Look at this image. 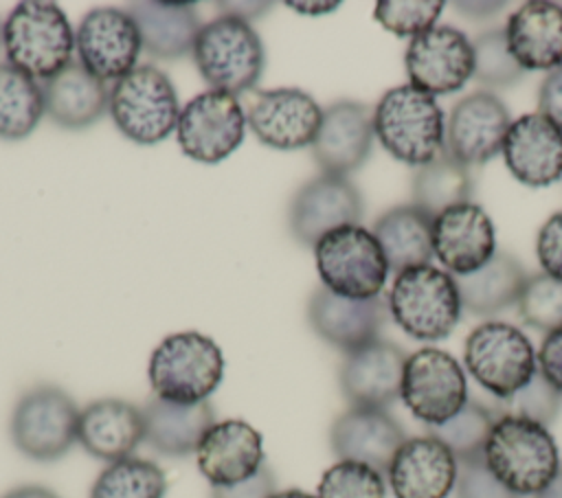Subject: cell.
<instances>
[{
    "label": "cell",
    "mask_w": 562,
    "mask_h": 498,
    "mask_svg": "<svg viewBox=\"0 0 562 498\" xmlns=\"http://www.w3.org/2000/svg\"><path fill=\"white\" fill-rule=\"evenodd\" d=\"M540 114L551 118L562 129V64L542 79L538 90Z\"/></svg>",
    "instance_id": "bcb514c9"
},
{
    "label": "cell",
    "mask_w": 562,
    "mask_h": 498,
    "mask_svg": "<svg viewBox=\"0 0 562 498\" xmlns=\"http://www.w3.org/2000/svg\"><path fill=\"white\" fill-rule=\"evenodd\" d=\"M538 369L542 377L562 393V327L549 331L538 351Z\"/></svg>",
    "instance_id": "f6af8a7d"
},
{
    "label": "cell",
    "mask_w": 562,
    "mask_h": 498,
    "mask_svg": "<svg viewBox=\"0 0 562 498\" xmlns=\"http://www.w3.org/2000/svg\"><path fill=\"white\" fill-rule=\"evenodd\" d=\"M454 487L457 498H518L490 474L483 459L459 463Z\"/></svg>",
    "instance_id": "b9f144b4"
},
{
    "label": "cell",
    "mask_w": 562,
    "mask_h": 498,
    "mask_svg": "<svg viewBox=\"0 0 562 498\" xmlns=\"http://www.w3.org/2000/svg\"><path fill=\"white\" fill-rule=\"evenodd\" d=\"M373 110L358 101H336L323 110L312 154L323 173L342 176L362 167L373 145Z\"/></svg>",
    "instance_id": "ac0fdd59"
},
{
    "label": "cell",
    "mask_w": 562,
    "mask_h": 498,
    "mask_svg": "<svg viewBox=\"0 0 562 498\" xmlns=\"http://www.w3.org/2000/svg\"><path fill=\"white\" fill-rule=\"evenodd\" d=\"M536 252L544 274L562 281V211L551 215L542 224L536 241Z\"/></svg>",
    "instance_id": "7bdbcfd3"
},
{
    "label": "cell",
    "mask_w": 562,
    "mask_h": 498,
    "mask_svg": "<svg viewBox=\"0 0 562 498\" xmlns=\"http://www.w3.org/2000/svg\"><path fill=\"white\" fill-rule=\"evenodd\" d=\"M509 53L525 70H553L562 64V4L531 0L507 20Z\"/></svg>",
    "instance_id": "4316f807"
},
{
    "label": "cell",
    "mask_w": 562,
    "mask_h": 498,
    "mask_svg": "<svg viewBox=\"0 0 562 498\" xmlns=\"http://www.w3.org/2000/svg\"><path fill=\"white\" fill-rule=\"evenodd\" d=\"M501 415H514L540 426H549L562 410V393H558L540 371L512 397L501 399ZM498 415V417H501Z\"/></svg>",
    "instance_id": "ab89813d"
},
{
    "label": "cell",
    "mask_w": 562,
    "mask_h": 498,
    "mask_svg": "<svg viewBox=\"0 0 562 498\" xmlns=\"http://www.w3.org/2000/svg\"><path fill=\"white\" fill-rule=\"evenodd\" d=\"M44 114L42 83L11 64H0V138H26Z\"/></svg>",
    "instance_id": "836d02e7"
},
{
    "label": "cell",
    "mask_w": 562,
    "mask_h": 498,
    "mask_svg": "<svg viewBox=\"0 0 562 498\" xmlns=\"http://www.w3.org/2000/svg\"><path fill=\"white\" fill-rule=\"evenodd\" d=\"M536 498H562V465L558 474L551 478V483L540 494H536Z\"/></svg>",
    "instance_id": "f907efd6"
},
{
    "label": "cell",
    "mask_w": 562,
    "mask_h": 498,
    "mask_svg": "<svg viewBox=\"0 0 562 498\" xmlns=\"http://www.w3.org/2000/svg\"><path fill=\"white\" fill-rule=\"evenodd\" d=\"M386 483L382 474L364 463L338 461L325 469L316 498H384Z\"/></svg>",
    "instance_id": "f35d334b"
},
{
    "label": "cell",
    "mask_w": 562,
    "mask_h": 498,
    "mask_svg": "<svg viewBox=\"0 0 562 498\" xmlns=\"http://www.w3.org/2000/svg\"><path fill=\"white\" fill-rule=\"evenodd\" d=\"M457 474L454 454L430 434L406 439L386 472L395 498H446Z\"/></svg>",
    "instance_id": "7402d4cb"
},
{
    "label": "cell",
    "mask_w": 562,
    "mask_h": 498,
    "mask_svg": "<svg viewBox=\"0 0 562 498\" xmlns=\"http://www.w3.org/2000/svg\"><path fill=\"white\" fill-rule=\"evenodd\" d=\"M147 375L156 397L173 404H200L220 386L224 355L204 333H171L154 349Z\"/></svg>",
    "instance_id": "5b68a950"
},
{
    "label": "cell",
    "mask_w": 562,
    "mask_h": 498,
    "mask_svg": "<svg viewBox=\"0 0 562 498\" xmlns=\"http://www.w3.org/2000/svg\"><path fill=\"white\" fill-rule=\"evenodd\" d=\"M79 412L66 391L35 386L13 408L11 439L33 461H57L77 441Z\"/></svg>",
    "instance_id": "30bf717a"
},
{
    "label": "cell",
    "mask_w": 562,
    "mask_h": 498,
    "mask_svg": "<svg viewBox=\"0 0 562 498\" xmlns=\"http://www.w3.org/2000/svg\"><path fill=\"white\" fill-rule=\"evenodd\" d=\"M143 48L134 18L123 9L88 11L75 31L79 64L101 81H119L136 68Z\"/></svg>",
    "instance_id": "4fadbf2b"
},
{
    "label": "cell",
    "mask_w": 562,
    "mask_h": 498,
    "mask_svg": "<svg viewBox=\"0 0 562 498\" xmlns=\"http://www.w3.org/2000/svg\"><path fill=\"white\" fill-rule=\"evenodd\" d=\"M509 125V110L496 94L472 92L452 105L443 149L465 167L483 165L501 154Z\"/></svg>",
    "instance_id": "e0dca14e"
},
{
    "label": "cell",
    "mask_w": 562,
    "mask_h": 498,
    "mask_svg": "<svg viewBox=\"0 0 562 498\" xmlns=\"http://www.w3.org/2000/svg\"><path fill=\"white\" fill-rule=\"evenodd\" d=\"M406 353L389 342L373 340L345 355L340 364V391L353 408H386L402 391Z\"/></svg>",
    "instance_id": "d6986e66"
},
{
    "label": "cell",
    "mask_w": 562,
    "mask_h": 498,
    "mask_svg": "<svg viewBox=\"0 0 562 498\" xmlns=\"http://www.w3.org/2000/svg\"><path fill=\"white\" fill-rule=\"evenodd\" d=\"M404 64L413 88L432 97L450 94L474 75V48L459 29L435 24L411 37Z\"/></svg>",
    "instance_id": "5bb4252c"
},
{
    "label": "cell",
    "mask_w": 562,
    "mask_h": 498,
    "mask_svg": "<svg viewBox=\"0 0 562 498\" xmlns=\"http://www.w3.org/2000/svg\"><path fill=\"white\" fill-rule=\"evenodd\" d=\"M193 61L211 90L239 94L257 86L266 53L257 31L237 15H220L200 26Z\"/></svg>",
    "instance_id": "277c9868"
},
{
    "label": "cell",
    "mask_w": 562,
    "mask_h": 498,
    "mask_svg": "<svg viewBox=\"0 0 562 498\" xmlns=\"http://www.w3.org/2000/svg\"><path fill=\"white\" fill-rule=\"evenodd\" d=\"M400 397L428 428L439 426L465 406V375L450 353L426 347L406 358Z\"/></svg>",
    "instance_id": "7c38bea8"
},
{
    "label": "cell",
    "mask_w": 562,
    "mask_h": 498,
    "mask_svg": "<svg viewBox=\"0 0 562 498\" xmlns=\"http://www.w3.org/2000/svg\"><path fill=\"white\" fill-rule=\"evenodd\" d=\"M461 309L454 276L430 263L400 272L389 292L393 320L415 340L432 342L450 336Z\"/></svg>",
    "instance_id": "8992f818"
},
{
    "label": "cell",
    "mask_w": 562,
    "mask_h": 498,
    "mask_svg": "<svg viewBox=\"0 0 562 498\" xmlns=\"http://www.w3.org/2000/svg\"><path fill=\"white\" fill-rule=\"evenodd\" d=\"M461 305L476 316L498 314L518 301L527 281L522 265L507 252H496L479 270L454 276Z\"/></svg>",
    "instance_id": "1f68e13d"
},
{
    "label": "cell",
    "mask_w": 562,
    "mask_h": 498,
    "mask_svg": "<svg viewBox=\"0 0 562 498\" xmlns=\"http://www.w3.org/2000/svg\"><path fill=\"white\" fill-rule=\"evenodd\" d=\"M503 7H505V2H454V9L461 15L472 18V20L496 15Z\"/></svg>",
    "instance_id": "7dc6e473"
},
{
    "label": "cell",
    "mask_w": 562,
    "mask_h": 498,
    "mask_svg": "<svg viewBox=\"0 0 562 498\" xmlns=\"http://www.w3.org/2000/svg\"><path fill=\"white\" fill-rule=\"evenodd\" d=\"M312 329L331 347L351 353L373 340H378L380 327L386 318V305L375 298H345L327 287H318L307 307Z\"/></svg>",
    "instance_id": "d4e9b609"
},
{
    "label": "cell",
    "mask_w": 562,
    "mask_h": 498,
    "mask_svg": "<svg viewBox=\"0 0 562 498\" xmlns=\"http://www.w3.org/2000/svg\"><path fill=\"white\" fill-rule=\"evenodd\" d=\"M77 441L81 448L108 463L132 456L145 441L143 410L123 399H97L79 412Z\"/></svg>",
    "instance_id": "484cf974"
},
{
    "label": "cell",
    "mask_w": 562,
    "mask_h": 498,
    "mask_svg": "<svg viewBox=\"0 0 562 498\" xmlns=\"http://www.w3.org/2000/svg\"><path fill=\"white\" fill-rule=\"evenodd\" d=\"M516 305L520 320L538 331L562 327V281L544 272L529 276Z\"/></svg>",
    "instance_id": "74e56055"
},
{
    "label": "cell",
    "mask_w": 562,
    "mask_h": 498,
    "mask_svg": "<svg viewBox=\"0 0 562 498\" xmlns=\"http://www.w3.org/2000/svg\"><path fill=\"white\" fill-rule=\"evenodd\" d=\"M373 132L393 158L413 167L430 162L446 145L439 103L411 83L382 94L373 110Z\"/></svg>",
    "instance_id": "3957f363"
},
{
    "label": "cell",
    "mask_w": 562,
    "mask_h": 498,
    "mask_svg": "<svg viewBox=\"0 0 562 498\" xmlns=\"http://www.w3.org/2000/svg\"><path fill=\"white\" fill-rule=\"evenodd\" d=\"M288 7L299 9L301 13H329L334 9H338V2H288Z\"/></svg>",
    "instance_id": "681fc988"
},
{
    "label": "cell",
    "mask_w": 562,
    "mask_h": 498,
    "mask_svg": "<svg viewBox=\"0 0 562 498\" xmlns=\"http://www.w3.org/2000/svg\"><path fill=\"white\" fill-rule=\"evenodd\" d=\"M406 441L402 426L384 408H349L336 417L329 443L340 461L364 463L380 474L389 472L395 452Z\"/></svg>",
    "instance_id": "603a6c76"
},
{
    "label": "cell",
    "mask_w": 562,
    "mask_h": 498,
    "mask_svg": "<svg viewBox=\"0 0 562 498\" xmlns=\"http://www.w3.org/2000/svg\"><path fill=\"white\" fill-rule=\"evenodd\" d=\"M472 186L470 169L443 149L437 158L415 171L413 204L435 219L446 208L470 202Z\"/></svg>",
    "instance_id": "d6a6232c"
},
{
    "label": "cell",
    "mask_w": 562,
    "mask_h": 498,
    "mask_svg": "<svg viewBox=\"0 0 562 498\" xmlns=\"http://www.w3.org/2000/svg\"><path fill=\"white\" fill-rule=\"evenodd\" d=\"M44 107L53 123L66 129H83L99 121L110 105L105 83L90 75L79 59L44 81Z\"/></svg>",
    "instance_id": "83f0119b"
},
{
    "label": "cell",
    "mask_w": 562,
    "mask_h": 498,
    "mask_svg": "<svg viewBox=\"0 0 562 498\" xmlns=\"http://www.w3.org/2000/svg\"><path fill=\"white\" fill-rule=\"evenodd\" d=\"M272 498H316V496L301 489H285V491H277Z\"/></svg>",
    "instance_id": "816d5d0a"
},
{
    "label": "cell",
    "mask_w": 562,
    "mask_h": 498,
    "mask_svg": "<svg viewBox=\"0 0 562 498\" xmlns=\"http://www.w3.org/2000/svg\"><path fill=\"white\" fill-rule=\"evenodd\" d=\"M145 441L160 454L187 456L198 450L204 434L215 423L209 401L173 404L151 397L145 408Z\"/></svg>",
    "instance_id": "f1b7e54d"
},
{
    "label": "cell",
    "mask_w": 562,
    "mask_h": 498,
    "mask_svg": "<svg viewBox=\"0 0 562 498\" xmlns=\"http://www.w3.org/2000/svg\"><path fill=\"white\" fill-rule=\"evenodd\" d=\"M246 112L235 94L206 90L180 110L176 136L191 160L215 165L228 158L244 140Z\"/></svg>",
    "instance_id": "8fae6325"
},
{
    "label": "cell",
    "mask_w": 562,
    "mask_h": 498,
    "mask_svg": "<svg viewBox=\"0 0 562 498\" xmlns=\"http://www.w3.org/2000/svg\"><path fill=\"white\" fill-rule=\"evenodd\" d=\"M362 195L342 176L321 173L305 182L290 204V230L303 246H316L327 233L358 224Z\"/></svg>",
    "instance_id": "2e32d148"
},
{
    "label": "cell",
    "mask_w": 562,
    "mask_h": 498,
    "mask_svg": "<svg viewBox=\"0 0 562 498\" xmlns=\"http://www.w3.org/2000/svg\"><path fill=\"white\" fill-rule=\"evenodd\" d=\"M474 79L483 86L492 88H507L516 83L525 68L514 59L507 46L505 29H490L481 33L474 42Z\"/></svg>",
    "instance_id": "8d00e7d4"
},
{
    "label": "cell",
    "mask_w": 562,
    "mask_h": 498,
    "mask_svg": "<svg viewBox=\"0 0 562 498\" xmlns=\"http://www.w3.org/2000/svg\"><path fill=\"white\" fill-rule=\"evenodd\" d=\"M373 235L389 270L400 274L432 259V217L415 204H402L378 217Z\"/></svg>",
    "instance_id": "4dcf8cb0"
},
{
    "label": "cell",
    "mask_w": 562,
    "mask_h": 498,
    "mask_svg": "<svg viewBox=\"0 0 562 498\" xmlns=\"http://www.w3.org/2000/svg\"><path fill=\"white\" fill-rule=\"evenodd\" d=\"M108 110L116 129L138 145L165 140L176 129L180 116L173 83L151 64L136 66L114 81Z\"/></svg>",
    "instance_id": "52a82bcc"
},
{
    "label": "cell",
    "mask_w": 562,
    "mask_h": 498,
    "mask_svg": "<svg viewBox=\"0 0 562 498\" xmlns=\"http://www.w3.org/2000/svg\"><path fill=\"white\" fill-rule=\"evenodd\" d=\"M321 123V105L299 88L259 90L246 110V125L259 143L279 151L312 147Z\"/></svg>",
    "instance_id": "9a60e30c"
},
{
    "label": "cell",
    "mask_w": 562,
    "mask_h": 498,
    "mask_svg": "<svg viewBox=\"0 0 562 498\" xmlns=\"http://www.w3.org/2000/svg\"><path fill=\"white\" fill-rule=\"evenodd\" d=\"M7 61L37 81H48L72 61L75 31L55 2L26 0L2 24Z\"/></svg>",
    "instance_id": "7a4b0ae2"
},
{
    "label": "cell",
    "mask_w": 562,
    "mask_h": 498,
    "mask_svg": "<svg viewBox=\"0 0 562 498\" xmlns=\"http://www.w3.org/2000/svg\"><path fill=\"white\" fill-rule=\"evenodd\" d=\"M165 491L167 478L156 463L127 456L110 463L97 476L90 498H162Z\"/></svg>",
    "instance_id": "e575fe53"
},
{
    "label": "cell",
    "mask_w": 562,
    "mask_h": 498,
    "mask_svg": "<svg viewBox=\"0 0 562 498\" xmlns=\"http://www.w3.org/2000/svg\"><path fill=\"white\" fill-rule=\"evenodd\" d=\"M512 176L531 186H551L562 178V129L544 114L518 116L501 149Z\"/></svg>",
    "instance_id": "ffe728a7"
},
{
    "label": "cell",
    "mask_w": 562,
    "mask_h": 498,
    "mask_svg": "<svg viewBox=\"0 0 562 498\" xmlns=\"http://www.w3.org/2000/svg\"><path fill=\"white\" fill-rule=\"evenodd\" d=\"M496 421V412L485 408L479 401H465V406L439 426H430L428 434L439 439L457 459V463L483 459V450L492 426Z\"/></svg>",
    "instance_id": "d590c367"
},
{
    "label": "cell",
    "mask_w": 562,
    "mask_h": 498,
    "mask_svg": "<svg viewBox=\"0 0 562 498\" xmlns=\"http://www.w3.org/2000/svg\"><path fill=\"white\" fill-rule=\"evenodd\" d=\"M463 360L470 375L494 397L507 399L536 375L529 338L509 322H481L465 340Z\"/></svg>",
    "instance_id": "9c48e42d"
},
{
    "label": "cell",
    "mask_w": 562,
    "mask_h": 498,
    "mask_svg": "<svg viewBox=\"0 0 562 498\" xmlns=\"http://www.w3.org/2000/svg\"><path fill=\"white\" fill-rule=\"evenodd\" d=\"M483 463L516 496H536L558 474L560 454L547 426L501 415L487 437Z\"/></svg>",
    "instance_id": "6da1fadb"
},
{
    "label": "cell",
    "mask_w": 562,
    "mask_h": 498,
    "mask_svg": "<svg viewBox=\"0 0 562 498\" xmlns=\"http://www.w3.org/2000/svg\"><path fill=\"white\" fill-rule=\"evenodd\" d=\"M198 469L211 487H231L259 472L263 461L261 434L241 419L213 423L195 450Z\"/></svg>",
    "instance_id": "cb8c5ba5"
},
{
    "label": "cell",
    "mask_w": 562,
    "mask_h": 498,
    "mask_svg": "<svg viewBox=\"0 0 562 498\" xmlns=\"http://www.w3.org/2000/svg\"><path fill=\"white\" fill-rule=\"evenodd\" d=\"M0 498H59V496L44 485H22V487L7 491Z\"/></svg>",
    "instance_id": "c3c4849f"
},
{
    "label": "cell",
    "mask_w": 562,
    "mask_h": 498,
    "mask_svg": "<svg viewBox=\"0 0 562 498\" xmlns=\"http://www.w3.org/2000/svg\"><path fill=\"white\" fill-rule=\"evenodd\" d=\"M127 13L138 26L143 48L158 59H180L191 53L202 26L195 4L132 2Z\"/></svg>",
    "instance_id": "f546056e"
},
{
    "label": "cell",
    "mask_w": 562,
    "mask_h": 498,
    "mask_svg": "<svg viewBox=\"0 0 562 498\" xmlns=\"http://www.w3.org/2000/svg\"><path fill=\"white\" fill-rule=\"evenodd\" d=\"M277 494V480L272 469L263 463L259 472L231 487H213L211 498H272Z\"/></svg>",
    "instance_id": "ee69618b"
},
{
    "label": "cell",
    "mask_w": 562,
    "mask_h": 498,
    "mask_svg": "<svg viewBox=\"0 0 562 498\" xmlns=\"http://www.w3.org/2000/svg\"><path fill=\"white\" fill-rule=\"evenodd\" d=\"M441 11V0H382L375 4L373 15L386 31L400 37H415L435 26Z\"/></svg>",
    "instance_id": "60d3db41"
},
{
    "label": "cell",
    "mask_w": 562,
    "mask_h": 498,
    "mask_svg": "<svg viewBox=\"0 0 562 498\" xmlns=\"http://www.w3.org/2000/svg\"><path fill=\"white\" fill-rule=\"evenodd\" d=\"M0 44H2V26H0Z\"/></svg>",
    "instance_id": "f5cc1de1"
},
{
    "label": "cell",
    "mask_w": 562,
    "mask_h": 498,
    "mask_svg": "<svg viewBox=\"0 0 562 498\" xmlns=\"http://www.w3.org/2000/svg\"><path fill=\"white\" fill-rule=\"evenodd\" d=\"M314 259L323 287L356 301L375 298L391 272L375 235L358 224L327 233L314 246Z\"/></svg>",
    "instance_id": "ba28073f"
},
{
    "label": "cell",
    "mask_w": 562,
    "mask_h": 498,
    "mask_svg": "<svg viewBox=\"0 0 562 498\" xmlns=\"http://www.w3.org/2000/svg\"><path fill=\"white\" fill-rule=\"evenodd\" d=\"M432 252L457 276L479 270L496 254L492 217L474 202L446 208L432 219Z\"/></svg>",
    "instance_id": "44dd1931"
}]
</instances>
